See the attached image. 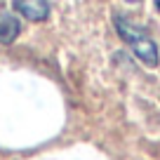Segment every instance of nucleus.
I'll return each mask as SVG.
<instances>
[{"instance_id": "nucleus-2", "label": "nucleus", "mask_w": 160, "mask_h": 160, "mask_svg": "<svg viewBox=\"0 0 160 160\" xmlns=\"http://www.w3.org/2000/svg\"><path fill=\"white\" fill-rule=\"evenodd\" d=\"M14 10L28 21H45L50 17L47 0H14Z\"/></svg>"}, {"instance_id": "nucleus-3", "label": "nucleus", "mask_w": 160, "mask_h": 160, "mask_svg": "<svg viewBox=\"0 0 160 160\" xmlns=\"http://www.w3.org/2000/svg\"><path fill=\"white\" fill-rule=\"evenodd\" d=\"M19 19L10 12H0V45H10L19 35Z\"/></svg>"}, {"instance_id": "nucleus-5", "label": "nucleus", "mask_w": 160, "mask_h": 160, "mask_svg": "<svg viewBox=\"0 0 160 160\" xmlns=\"http://www.w3.org/2000/svg\"><path fill=\"white\" fill-rule=\"evenodd\" d=\"M127 2H139V0H127Z\"/></svg>"}, {"instance_id": "nucleus-1", "label": "nucleus", "mask_w": 160, "mask_h": 160, "mask_svg": "<svg viewBox=\"0 0 160 160\" xmlns=\"http://www.w3.org/2000/svg\"><path fill=\"white\" fill-rule=\"evenodd\" d=\"M113 24H115V31H118L120 40L134 52L137 59L144 61L146 66H158V61H160L158 45H155V40L148 35V31L141 28V26L134 24V21H130L125 14H115Z\"/></svg>"}, {"instance_id": "nucleus-4", "label": "nucleus", "mask_w": 160, "mask_h": 160, "mask_svg": "<svg viewBox=\"0 0 160 160\" xmlns=\"http://www.w3.org/2000/svg\"><path fill=\"white\" fill-rule=\"evenodd\" d=\"M155 5H158V10H160V0H155Z\"/></svg>"}]
</instances>
